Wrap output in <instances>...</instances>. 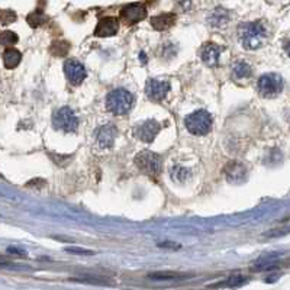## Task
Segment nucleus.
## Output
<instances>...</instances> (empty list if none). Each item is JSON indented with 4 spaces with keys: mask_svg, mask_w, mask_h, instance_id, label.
Instances as JSON below:
<instances>
[{
    "mask_svg": "<svg viewBox=\"0 0 290 290\" xmlns=\"http://www.w3.org/2000/svg\"><path fill=\"white\" fill-rule=\"evenodd\" d=\"M135 164L146 176L157 177L161 173L163 160L158 154L152 151H143L135 157Z\"/></svg>",
    "mask_w": 290,
    "mask_h": 290,
    "instance_id": "nucleus-4",
    "label": "nucleus"
},
{
    "mask_svg": "<svg viewBox=\"0 0 290 290\" xmlns=\"http://www.w3.org/2000/svg\"><path fill=\"white\" fill-rule=\"evenodd\" d=\"M7 252H10V254H18V255H26V251H25V249L13 248V247L7 248Z\"/></svg>",
    "mask_w": 290,
    "mask_h": 290,
    "instance_id": "nucleus-27",
    "label": "nucleus"
},
{
    "mask_svg": "<svg viewBox=\"0 0 290 290\" xmlns=\"http://www.w3.org/2000/svg\"><path fill=\"white\" fill-rule=\"evenodd\" d=\"M22 60V54L15 49V48H7L3 54V62H4V67L12 70L15 67H18V64L21 62Z\"/></svg>",
    "mask_w": 290,
    "mask_h": 290,
    "instance_id": "nucleus-17",
    "label": "nucleus"
},
{
    "mask_svg": "<svg viewBox=\"0 0 290 290\" xmlns=\"http://www.w3.org/2000/svg\"><path fill=\"white\" fill-rule=\"evenodd\" d=\"M158 247H161V248H171V249L180 248V245H179V244H173V242H161V244H158Z\"/></svg>",
    "mask_w": 290,
    "mask_h": 290,
    "instance_id": "nucleus-26",
    "label": "nucleus"
},
{
    "mask_svg": "<svg viewBox=\"0 0 290 290\" xmlns=\"http://www.w3.org/2000/svg\"><path fill=\"white\" fill-rule=\"evenodd\" d=\"M207 21H209V25L213 26V28L225 26L229 22V13L225 9H222V7H216V9L210 13V16H209Z\"/></svg>",
    "mask_w": 290,
    "mask_h": 290,
    "instance_id": "nucleus-16",
    "label": "nucleus"
},
{
    "mask_svg": "<svg viewBox=\"0 0 290 290\" xmlns=\"http://www.w3.org/2000/svg\"><path fill=\"white\" fill-rule=\"evenodd\" d=\"M54 126L64 132H74L79 126V118L70 107H61L54 113Z\"/></svg>",
    "mask_w": 290,
    "mask_h": 290,
    "instance_id": "nucleus-6",
    "label": "nucleus"
},
{
    "mask_svg": "<svg viewBox=\"0 0 290 290\" xmlns=\"http://www.w3.org/2000/svg\"><path fill=\"white\" fill-rule=\"evenodd\" d=\"M140 58H143V64H145V62H146V57H145L144 52H141V54H140Z\"/></svg>",
    "mask_w": 290,
    "mask_h": 290,
    "instance_id": "nucleus-29",
    "label": "nucleus"
},
{
    "mask_svg": "<svg viewBox=\"0 0 290 290\" xmlns=\"http://www.w3.org/2000/svg\"><path fill=\"white\" fill-rule=\"evenodd\" d=\"M121 16L124 18L128 23H138L146 16V9L144 4L141 3H132V4H126L124 9L121 10Z\"/></svg>",
    "mask_w": 290,
    "mask_h": 290,
    "instance_id": "nucleus-10",
    "label": "nucleus"
},
{
    "mask_svg": "<svg viewBox=\"0 0 290 290\" xmlns=\"http://www.w3.org/2000/svg\"><path fill=\"white\" fill-rule=\"evenodd\" d=\"M149 279L152 280H177V279H185L189 277V274H183V273H173V271H160V273H151L148 274Z\"/></svg>",
    "mask_w": 290,
    "mask_h": 290,
    "instance_id": "nucleus-19",
    "label": "nucleus"
},
{
    "mask_svg": "<svg viewBox=\"0 0 290 290\" xmlns=\"http://www.w3.org/2000/svg\"><path fill=\"white\" fill-rule=\"evenodd\" d=\"M240 42L245 49H258L261 48L269 38L267 28L261 22H247L241 23L238 28Z\"/></svg>",
    "mask_w": 290,
    "mask_h": 290,
    "instance_id": "nucleus-1",
    "label": "nucleus"
},
{
    "mask_svg": "<svg viewBox=\"0 0 290 290\" xmlns=\"http://www.w3.org/2000/svg\"><path fill=\"white\" fill-rule=\"evenodd\" d=\"M225 173H227V177L231 183H240V182L245 180V177H247V170L244 168L241 163H229Z\"/></svg>",
    "mask_w": 290,
    "mask_h": 290,
    "instance_id": "nucleus-14",
    "label": "nucleus"
},
{
    "mask_svg": "<svg viewBox=\"0 0 290 290\" xmlns=\"http://www.w3.org/2000/svg\"><path fill=\"white\" fill-rule=\"evenodd\" d=\"M15 19H16V15L13 12H0V21H1V23H4V25L13 22Z\"/></svg>",
    "mask_w": 290,
    "mask_h": 290,
    "instance_id": "nucleus-24",
    "label": "nucleus"
},
{
    "mask_svg": "<svg viewBox=\"0 0 290 290\" xmlns=\"http://www.w3.org/2000/svg\"><path fill=\"white\" fill-rule=\"evenodd\" d=\"M119 29V22L116 18H103L99 21L96 29H95V37L106 38V37H113L118 34Z\"/></svg>",
    "mask_w": 290,
    "mask_h": 290,
    "instance_id": "nucleus-12",
    "label": "nucleus"
},
{
    "mask_svg": "<svg viewBox=\"0 0 290 290\" xmlns=\"http://www.w3.org/2000/svg\"><path fill=\"white\" fill-rule=\"evenodd\" d=\"M190 176V171L185 168V167L176 166L171 168V179L174 182H179V183H185Z\"/></svg>",
    "mask_w": 290,
    "mask_h": 290,
    "instance_id": "nucleus-21",
    "label": "nucleus"
},
{
    "mask_svg": "<svg viewBox=\"0 0 290 290\" xmlns=\"http://www.w3.org/2000/svg\"><path fill=\"white\" fill-rule=\"evenodd\" d=\"M116 137H118V129L113 125L100 126L96 132V140L100 148H110L115 144Z\"/></svg>",
    "mask_w": 290,
    "mask_h": 290,
    "instance_id": "nucleus-11",
    "label": "nucleus"
},
{
    "mask_svg": "<svg viewBox=\"0 0 290 290\" xmlns=\"http://www.w3.org/2000/svg\"><path fill=\"white\" fill-rule=\"evenodd\" d=\"M64 73L67 80L71 84L77 86V84L83 83L86 79V68L80 61L77 60H68L64 64Z\"/></svg>",
    "mask_w": 290,
    "mask_h": 290,
    "instance_id": "nucleus-8",
    "label": "nucleus"
},
{
    "mask_svg": "<svg viewBox=\"0 0 290 290\" xmlns=\"http://www.w3.org/2000/svg\"><path fill=\"white\" fill-rule=\"evenodd\" d=\"M161 125L158 124L155 119H148L143 124L137 125L134 129V135L137 140L144 141V143H152L154 138L157 137V134L160 132Z\"/></svg>",
    "mask_w": 290,
    "mask_h": 290,
    "instance_id": "nucleus-7",
    "label": "nucleus"
},
{
    "mask_svg": "<svg viewBox=\"0 0 290 290\" xmlns=\"http://www.w3.org/2000/svg\"><path fill=\"white\" fill-rule=\"evenodd\" d=\"M18 42V35L12 31H4L0 34V45L3 47H10Z\"/></svg>",
    "mask_w": 290,
    "mask_h": 290,
    "instance_id": "nucleus-23",
    "label": "nucleus"
},
{
    "mask_svg": "<svg viewBox=\"0 0 290 290\" xmlns=\"http://www.w3.org/2000/svg\"><path fill=\"white\" fill-rule=\"evenodd\" d=\"M0 264H1V266H9V261H6L4 258L0 257Z\"/></svg>",
    "mask_w": 290,
    "mask_h": 290,
    "instance_id": "nucleus-28",
    "label": "nucleus"
},
{
    "mask_svg": "<svg viewBox=\"0 0 290 290\" xmlns=\"http://www.w3.org/2000/svg\"><path fill=\"white\" fill-rule=\"evenodd\" d=\"M70 49V42L67 41H54L49 47V51L55 57H64Z\"/></svg>",
    "mask_w": 290,
    "mask_h": 290,
    "instance_id": "nucleus-20",
    "label": "nucleus"
},
{
    "mask_svg": "<svg viewBox=\"0 0 290 290\" xmlns=\"http://www.w3.org/2000/svg\"><path fill=\"white\" fill-rule=\"evenodd\" d=\"M170 92V83L163 82V80H149L145 87V93L151 100L160 102L167 96Z\"/></svg>",
    "mask_w": 290,
    "mask_h": 290,
    "instance_id": "nucleus-9",
    "label": "nucleus"
},
{
    "mask_svg": "<svg viewBox=\"0 0 290 290\" xmlns=\"http://www.w3.org/2000/svg\"><path fill=\"white\" fill-rule=\"evenodd\" d=\"M232 76L237 80L248 79L249 76H251V67L245 61H238L232 68Z\"/></svg>",
    "mask_w": 290,
    "mask_h": 290,
    "instance_id": "nucleus-18",
    "label": "nucleus"
},
{
    "mask_svg": "<svg viewBox=\"0 0 290 290\" xmlns=\"http://www.w3.org/2000/svg\"><path fill=\"white\" fill-rule=\"evenodd\" d=\"M176 22V15L174 13H161L158 16L151 18V25L154 29L157 31H164L168 29L170 26H173Z\"/></svg>",
    "mask_w": 290,
    "mask_h": 290,
    "instance_id": "nucleus-15",
    "label": "nucleus"
},
{
    "mask_svg": "<svg viewBox=\"0 0 290 290\" xmlns=\"http://www.w3.org/2000/svg\"><path fill=\"white\" fill-rule=\"evenodd\" d=\"M185 126L193 135H206L212 129V116L206 110H196L187 116Z\"/></svg>",
    "mask_w": 290,
    "mask_h": 290,
    "instance_id": "nucleus-3",
    "label": "nucleus"
},
{
    "mask_svg": "<svg viewBox=\"0 0 290 290\" xmlns=\"http://www.w3.org/2000/svg\"><path fill=\"white\" fill-rule=\"evenodd\" d=\"M67 252H73V254H86V255H90V254H93V251H89V249H82V248H74V247H68V248H65Z\"/></svg>",
    "mask_w": 290,
    "mask_h": 290,
    "instance_id": "nucleus-25",
    "label": "nucleus"
},
{
    "mask_svg": "<svg viewBox=\"0 0 290 290\" xmlns=\"http://www.w3.org/2000/svg\"><path fill=\"white\" fill-rule=\"evenodd\" d=\"M26 21H28V23H29L32 28H37V26H41L42 23H45L48 19H47V16H45L42 12L37 10V12H32L31 15H28Z\"/></svg>",
    "mask_w": 290,
    "mask_h": 290,
    "instance_id": "nucleus-22",
    "label": "nucleus"
},
{
    "mask_svg": "<svg viewBox=\"0 0 290 290\" xmlns=\"http://www.w3.org/2000/svg\"><path fill=\"white\" fill-rule=\"evenodd\" d=\"M134 104L132 95L125 89H116L110 92L106 97V107L113 115H125L131 110Z\"/></svg>",
    "mask_w": 290,
    "mask_h": 290,
    "instance_id": "nucleus-2",
    "label": "nucleus"
},
{
    "mask_svg": "<svg viewBox=\"0 0 290 290\" xmlns=\"http://www.w3.org/2000/svg\"><path fill=\"white\" fill-rule=\"evenodd\" d=\"M257 87L263 97H276L283 90V77L276 73L264 74L260 77Z\"/></svg>",
    "mask_w": 290,
    "mask_h": 290,
    "instance_id": "nucleus-5",
    "label": "nucleus"
},
{
    "mask_svg": "<svg viewBox=\"0 0 290 290\" xmlns=\"http://www.w3.org/2000/svg\"><path fill=\"white\" fill-rule=\"evenodd\" d=\"M219 55H221V48L218 45H215V44H206L202 48V52H200L202 60L209 67H215L218 64Z\"/></svg>",
    "mask_w": 290,
    "mask_h": 290,
    "instance_id": "nucleus-13",
    "label": "nucleus"
}]
</instances>
